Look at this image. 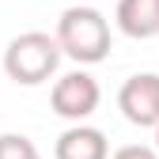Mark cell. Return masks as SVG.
I'll return each instance as SVG.
<instances>
[{
    "mask_svg": "<svg viewBox=\"0 0 159 159\" xmlns=\"http://www.w3.org/2000/svg\"><path fill=\"white\" fill-rule=\"evenodd\" d=\"M0 159H42L30 136L23 133H0Z\"/></svg>",
    "mask_w": 159,
    "mask_h": 159,
    "instance_id": "7",
    "label": "cell"
},
{
    "mask_svg": "<svg viewBox=\"0 0 159 159\" xmlns=\"http://www.w3.org/2000/svg\"><path fill=\"white\" fill-rule=\"evenodd\" d=\"M53 38L61 46V57H68L76 65H98V61L110 57V23L91 4L65 8L61 19H57Z\"/></svg>",
    "mask_w": 159,
    "mask_h": 159,
    "instance_id": "1",
    "label": "cell"
},
{
    "mask_svg": "<svg viewBox=\"0 0 159 159\" xmlns=\"http://www.w3.org/2000/svg\"><path fill=\"white\" fill-rule=\"evenodd\" d=\"M57 68H61V46L46 30H23L4 49V72L23 87L46 84L49 76H57Z\"/></svg>",
    "mask_w": 159,
    "mask_h": 159,
    "instance_id": "2",
    "label": "cell"
},
{
    "mask_svg": "<svg viewBox=\"0 0 159 159\" xmlns=\"http://www.w3.org/2000/svg\"><path fill=\"white\" fill-rule=\"evenodd\" d=\"M102 102V87H98V80L84 68H72L65 76L53 80V91H49V106L57 117H65L72 125H84L87 117L98 110Z\"/></svg>",
    "mask_w": 159,
    "mask_h": 159,
    "instance_id": "3",
    "label": "cell"
},
{
    "mask_svg": "<svg viewBox=\"0 0 159 159\" xmlns=\"http://www.w3.org/2000/svg\"><path fill=\"white\" fill-rule=\"evenodd\" d=\"M152 148H155V155H159V125H155V144H152Z\"/></svg>",
    "mask_w": 159,
    "mask_h": 159,
    "instance_id": "9",
    "label": "cell"
},
{
    "mask_svg": "<svg viewBox=\"0 0 159 159\" xmlns=\"http://www.w3.org/2000/svg\"><path fill=\"white\" fill-rule=\"evenodd\" d=\"M114 19L129 38H159V0H117Z\"/></svg>",
    "mask_w": 159,
    "mask_h": 159,
    "instance_id": "6",
    "label": "cell"
},
{
    "mask_svg": "<svg viewBox=\"0 0 159 159\" xmlns=\"http://www.w3.org/2000/svg\"><path fill=\"white\" fill-rule=\"evenodd\" d=\"M57 159H110V144L106 133L95 125H68L61 136H57Z\"/></svg>",
    "mask_w": 159,
    "mask_h": 159,
    "instance_id": "5",
    "label": "cell"
},
{
    "mask_svg": "<svg viewBox=\"0 0 159 159\" xmlns=\"http://www.w3.org/2000/svg\"><path fill=\"white\" fill-rule=\"evenodd\" d=\"M110 159H159V155H155V148H148V144H125V148H117Z\"/></svg>",
    "mask_w": 159,
    "mask_h": 159,
    "instance_id": "8",
    "label": "cell"
},
{
    "mask_svg": "<svg viewBox=\"0 0 159 159\" xmlns=\"http://www.w3.org/2000/svg\"><path fill=\"white\" fill-rule=\"evenodd\" d=\"M117 110L125 114V121L140 129H155L159 125V72L129 76L117 91Z\"/></svg>",
    "mask_w": 159,
    "mask_h": 159,
    "instance_id": "4",
    "label": "cell"
}]
</instances>
